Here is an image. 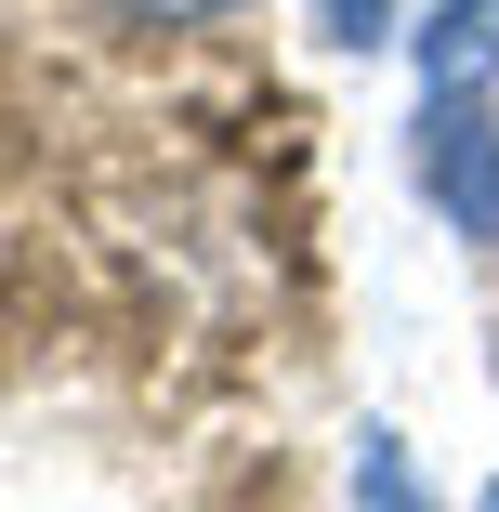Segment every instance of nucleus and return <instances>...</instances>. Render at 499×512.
I'll return each instance as SVG.
<instances>
[{"label": "nucleus", "instance_id": "f03ea898", "mask_svg": "<svg viewBox=\"0 0 499 512\" xmlns=\"http://www.w3.org/2000/svg\"><path fill=\"white\" fill-rule=\"evenodd\" d=\"M421 79L434 92H486L499 79V0H434L421 14Z\"/></svg>", "mask_w": 499, "mask_h": 512}, {"label": "nucleus", "instance_id": "f257e3e1", "mask_svg": "<svg viewBox=\"0 0 499 512\" xmlns=\"http://www.w3.org/2000/svg\"><path fill=\"white\" fill-rule=\"evenodd\" d=\"M408 158H421V197H434V211L473 250H499V106H486V92H434L421 132H408Z\"/></svg>", "mask_w": 499, "mask_h": 512}, {"label": "nucleus", "instance_id": "423d86ee", "mask_svg": "<svg viewBox=\"0 0 499 512\" xmlns=\"http://www.w3.org/2000/svg\"><path fill=\"white\" fill-rule=\"evenodd\" d=\"M473 512H499V486H486V499H473Z\"/></svg>", "mask_w": 499, "mask_h": 512}, {"label": "nucleus", "instance_id": "20e7f679", "mask_svg": "<svg viewBox=\"0 0 499 512\" xmlns=\"http://www.w3.org/2000/svg\"><path fill=\"white\" fill-rule=\"evenodd\" d=\"M119 27H224V14H250V0H106Z\"/></svg>", "mask_w": 499, "mask_h": 512}, {"label": "nucleus", "instance_id": "7ed1b4c3", "mask_svg": "<svg viewBox=\"0 0 499 512\" xmlns=\"http://www.w3.org/2000/svg\"><path fill=\"white\" fill-rule=\"evenodd\" d=\"M355 512H434V486H421V460L394 447L381 421L355 434Z\"/></svg>", "mask_w": 499, "mask_h": 512}, {"label": "nucleus", "instance_id": "39448f33", "mask_svg": "<svg viewBox=\"0 0 499 512\" xmlns=\"http://www.w3.org/2000/svg\"><path fill=\"white\" fill-rule=\"evenodd\" d=\"M316 27H329L342 53H368V40H394V0H316Z\"/></svg>", "mask_w": 499, "mask_h": 512}]
</instances>
